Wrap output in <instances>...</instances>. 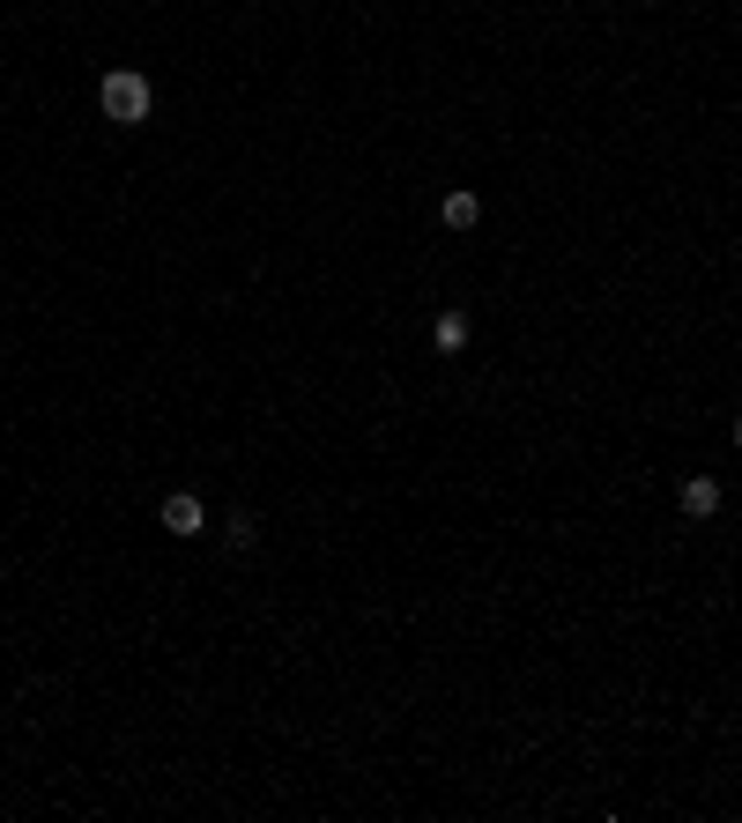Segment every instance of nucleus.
Returning <instances> with one entry per match:
<instances>
[{
	"label": "nucleus",
	"instance_id": "f257e3e1",
	"mask_svg": "<svg viewBox=\"0 0 742 823\" xmlns=\"http://www.w3.org/2000/svg\"><path fill=\"white\" fill-rule=\"evenodd\" d=\"M97 104H104V120L112 126H142L156 112V90H149L142 67H112V75L97 82Z\"/></svg>",
	"mask_w": 742,
	"mask_h": 823
},
{
	"label": "nucleus",
	"instance_id": "f03ea898",
	"mask_svg": "<svg viewBox=\"0 0 742 823\" xmlns=\"http://www.w3.org/2000/svg\"><path fill=\"white\" fill-rule=\"evenodd\" d=\"M156 519H164V534H186V542H193V534H209V505H201L193 489H171Z\"/></svg>",
	"mask_w": 742,
	"mask_h": 823
},
{
	"label": "nucleus",
	"instance_id": "7ed1b4c3",
	"mask_svg": "<svg viewBox=\"0 0 742 823\" xmlns=\"http://www.w3.org/2000/svg\"><path fill=\"white\" fill-rule=\"evenodd\" d=\"M676 505H683V519H712L720 512V483H712V475H683Z\"/></svg>",
	"mask_w": 742,
	"mask_h": 823
},
{
	"label": "nucleus",
	"instance_id": "20e7f679",
	"mask_svg": "<svg viewBox=\"0 0 742 823\" xmlns=\"http://www.w3.org/2000/svg\"><path fill=\"white\" fill-rule=\"evenodd\" d=\"M438 223H446V230H475V223H483V201H475V193H446V201H438Z\"/></svg>",
	"mask_w": 742,
	"mask_h": 823
},
{
	"label": "nucleus",
	"instance_id": "39448f33",
	"mask_svg": "<svg viewBox=\"0 0 742 823\" xmlns=\"http://www.w3.org/2000/svg\"><path fill=\"white\" fill-rule=\"evenodd\" d=\"M431 341H438V357H461V349H468V312H438Z\"/></svg>",
	"mask_w": 742,
	"mask_h": 823
},
{
	"label": "nucleus",
	"instance_id": "423d86ee",
	"mask_svg": "<svg viewBox=\"0 0 742 823\" xmlns=\"http://www.w3.org/2000/svg\"><path fill=\"white\" fill-rule=\"evenodd\" d=\"M260 542V527H252V512H238V519H223V549H238V556H246V549Z\"/></svg>",
	"mask_w": 742,
	"mask_h": 823
},
{
	"label": "nucleus",
	"instance_id": "0eeeda50",
	"mask_svg": "<svg viewBox=\"0 0 742 823\" xmlns=\"http://www.w3.org/2000/svg\"><path fill=\"white\" fill-rule=\"evenodd\" d=\"M735 453H742V416H735Z\"/></svg>",
	"mask_w": 742,
	"mask_h": 823
}]
</instances>
